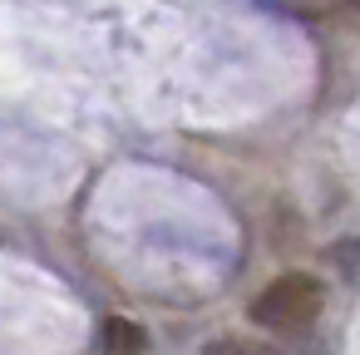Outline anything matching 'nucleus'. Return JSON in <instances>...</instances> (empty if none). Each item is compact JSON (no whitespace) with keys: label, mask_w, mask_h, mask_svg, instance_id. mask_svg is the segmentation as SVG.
I'll use <instances>...</instances> for the list:
<instances>
[{"label":"nucleus","mask_w":360,"mask_h":355,"mask_svg":"<svg viewBox=\"0 0 360 355\" xmlns=\"http://www.w3.org/2000/svg\"><path fill=\"white\" fill-rule=\"evenodd\" d=\"M326 306V286L311 271H286L276 281H266L252 301V321L266 330H306Z\"/></svg>","instance_id":"obj_1"},{"label":"nucleus","mask_w":360,"mask_h":355,"mask_svg":"<svg viewBox=\"0 0 360 355\" xmlns=\"http://www.w3.org/2000/svg\"><path fill=\"white\" fill-rule=\"evenodd\" d=\"M99 345H104V355H143V350H148V335L139 330V321L109 316V321L99 325Z\"/></svg>","instance_id":"obj_2"}]
</instances>
